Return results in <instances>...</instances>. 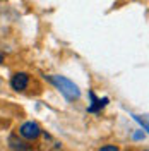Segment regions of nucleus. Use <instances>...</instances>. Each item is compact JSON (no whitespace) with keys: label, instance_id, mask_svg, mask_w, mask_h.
Wrapping results in <instances>:
<instances>
[{"label":"nucleus","instance_id":"f257e3e1","mask_svg":"<svg viewBox=\"0 0 149 151\" xmlns=\"http://www.w3.org/2000/svg\"><path fill=\"white\" fill-rule=\"evenodd\" d=\"M50 81H52V84H55L60 89V93L64 94L69 101H74V100L81 98V91H79L77 84H74L70 79H67L64 76H50Z\"/></svg>","mask_w":149,"mask_h":151},{"label":"nucleus","instance_id":"f03ea898","mask_svg":"<svg viewBox=\"0 0 149 151\" xmlns=\"http://www.w3.org/2000/svg\"><path fill=\"white\" fill-rule=\"evenodd\" d=\"M19 134L28 141H36L41 136V129H39V125L36 122H24L19 127Z\"/></svg>","mask_w":149,"mask_h":151},{"label":"nucleus","instance_id":"7ed1b4c3","mask_svg":"<svg viewBox=\"0 0 149 151\" xmlns=\"http://www.w3.org/2000/svg\"><path fill=\"white\" fill-rule=\"evenodd\" d=\"M29 84V76L26 72H16L10 79V86L16 91H24Z\"/></svg>","mask_w":149,"mask_h":151},{"label":"nucleus","instance_id":"20e7f679","mask_svg":"<svg viewBox=\"0 0 149 151\" xmlns=\"http://www.w3.org/2000/svg\"><path fill=\"white\" fill-rule=\"evenodd\" d=\"M62 150V142L53 139L50 134H45V141L39 144V151H60Z\"/></svg>","mask_w":149,"mask_h":151},{"label":"nucleus","instance_id":"39448f33","mask_svg":"<svg viewBox=\"0 0 149 151\" xmlns=\"http://www.w3.org/2000/svg\"><path fill=\"white\" fill-rule=\"evenodd\" d=\"M89 96H91V105H89V112H100L101 108H105L106 106V103H108V98H96V94L94 93H89Z\"/></svg>","mask_w":149,"mask_h":151},{"label":"nucleus","instance_id":"423d86ee","mask_svg":"<svg viewBox=\"0 0 149 151\" xmlns=\"http://www.w3.org/2000/svg\"><path fill=\"white\" fill-rule=\"evenodd\" d=\"M9 144L14 151H31V146L26 144L24 141H19L16 136H10L9 137Z\"/></svg>","mask_w":149,"mask_h":151},{"label":"nucleus","instance_id":"0eeeda50","mask_svg":"<svg viewBox=\"0 0 149 151\" xmlns=\"http://www.w3.org/2000/svg\"><path fill=\"white\" fill-rule=\"evenodd\" d=\"M100 151H118V146L117 144H106V146L100 148Z\"/></svg>","mask_w":149,"mask_h":151},{"label":"nucleus","instance_id":"6e6552de","mask_svg":"<svg viewBox=\"0 0 149 151\" xmlns=\"http://www.w3.org/2000/svg\"><path fill=\"white\" fill-rule=\"evenodd\" d=\"M2 62H4V55H2V53H0V64H2Z\"/></svg>","mask_w":149,"mask_h":151},{"label":"nucleus","instance_id":"1a4fd4ad","mask_svg":"<svg viewBox=\"0 0 149 151\" xmlns=\"http://www.w3.org/2000/svg\"><path fill=\"white\" fill-rule=\"evenodd\" d=\"M144 151H148V150H144Z\"/></svg>","mask_w":149,"mask_h":151}]
</instances>
